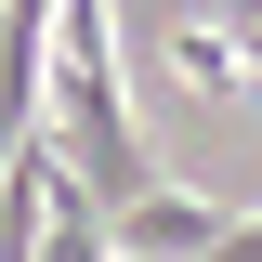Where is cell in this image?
<instances>
[{"instance_id": "6da1fadb", "label": "cell", "mask_w": 262, "mask_h": 262, "mask_svg": "<svg viewBox=\"0 0 262 262\" xmlns=\"http://www.w3.org/2000/svg\"><path fill=\"white\" fill-rule=\"evenodd\" d=\"M53 158L92 184L105 223L131 196H158V158H144L131 92H118V13L105 0H53Z\"/></svg>"}, {"instance_id": "7a4b0ae2", "label": "cell", "mask_w": 262, "mask_h": 262, "mask_svg": "<svg viewBox=\"0 0 262 262\" xmlns=\"http://www.w3.org/2000/svg\"><path fill=\"white\" fill-rule=\"evenodd\" d=\"M223 223H236V210H210V196L158 184V196H131L118 223H105V249H118V262H196V249H210Z\"/></svg>"}, {"instance_id": "3957f363", "label": "cell", "mask_w": 262, "mask_h": 262, "mask_svg": "<svg viewBox=\"0 0 262 262\" xmlns=\"http://www.w3.org/2000/svg\"><path fill=\"white\" fill-rule=\"evenodd\" d=\"M170 79L223 92V79H236V39H223V27H184V39H170Z\"/></svg>"}]
</instances>
